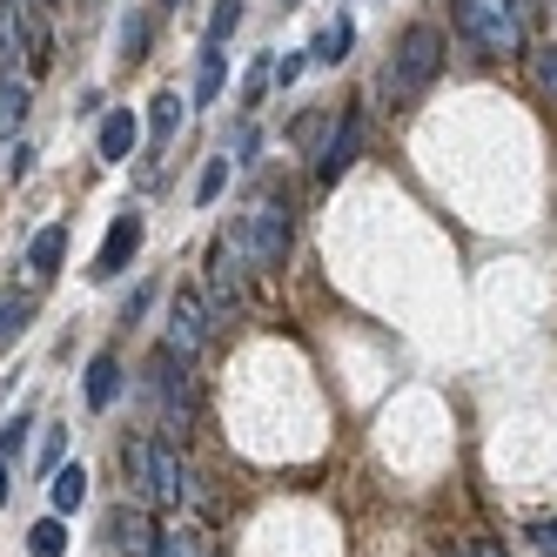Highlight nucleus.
<instances>
[{
    "label": "nucleus",
    "instance_id": "obj_26",
    "mask_svg": "<svg viewBox=\"0 0 557 557\" xmlns=\"http://www.w3.org/2000/svg\"><path fill=\"white\" fill-rule=\"evenodd\" d=\"M309 67V48H289L283 61H275V88H296V74Z\"/></svg>",
    "mask_w": 557,
    "mask_h": 557
},
{
    "label": "nucleus",
    "instance_id": "obj_17",
    "mask_svg": "<svg viewBox=\"0 0 557 557\" xmlns=\"http://www.w3.org/2000/svg\"><path fill=\"white\" fill-rule=\"evenodd\" d=\"M27 323H34V302H27V296H8V302H0V356H8V343H14Z\"/></svg>",
    "mask_w": 557,
    "mask_h": 557
},
{
    "label": "nucleus",
    "instance_id": "obj_21",
    "mask_svg": "<svg viewBox=\"0 0 557 557\" xmlns=\"http://www.w3.org/2000/svg\"><path fill=\"white\" fill-rule=\"evenodd\" d=\"M27 430H34V417H27V410L0 423V457H8V463H21V450H27Z\"/></svg>",
    "mask_w": 557,
    "mask_h": 557
},
{
    "label": "nucleus",
    "instance_id": "obj_33",
    "mask_svg": "<svg viewBox=\"0 0 557 557\" xmlns=\"http://www.w3.org/2000/svg\"><path fill=\"white\" fill-rule=\"evenodd\" d=\"M289 8H296V0H289Z\"/></svg>",
    "mask_w": 557,
    "mask_h": 557
},
{
    "label": "nucleus",
    "instance_id": "obj_13",
    "mask_svg": "<svg viewBox=\"0 0 557 557\" xmlns=\"http://www.w3.org/2000/svg\"><path fill=\"white\" fill-rule=\"evenodd\" d=\"M61 256H67V228H41V235L27 243V269H34V275H54Z\"/></svg>",
    "mask_w": 557,
    "mask_h": 557
},
{
    "label": "nucleus",
    "instance_id": "obj_2",
    "mask_svg": "<svg viewBox=\"0 0 557 557\" xmlns=\"http://www.w3.org/2000/svg\"><path fill=\"white\" fill-rule=\"evenodd\" d=\"M450 21H457L463 41L491 61L524 54V14H517V0H450Z\"/></svg>",
    "mask_w": 557,
    "mask_h": 557
},
{
    "label": "nucleus",
    "instance_id": "obj_18",
    "mask_svg": "<svg viewBox=\"0 0 557 557\" xmlns=\"http://www.w3.org/2000/svg\"><path fill=\"white\" fill-rule=\"evenodd\" d=\"M524 61H531L537 95H544V101H557V48H524Z\"/></svg>",
    "mask_w": 557,
    "mask_h": 557
},
{
    "label": "nucleus",
    "instance_id": "obj_32",
    "mask_svg": "<svg viewBox=\"0 0 557 557\" xmlns=\"http://www.w3.org/2000/svg\"><path fill=\"white\" fill-rule=\"evenodd\" d=\"M169 8H182V0H169Z\"/></svg>",
    "mask_w": 557,
    "mask_h": 557
},
{
    "label": "nucleus",
    "instance_id": "obj_3",
    "mask_svg": "<svg viewBox=\"0 0 557 557\" xmlns=\"http://www.w3.org/2000/svg\"><path fill=\"white\" fill-rule=\"evenodd\" d=\"M122 476L135 484L141 504H162V510L188 504V470H182V457H175L169 444H154V436H135V444H122Z\"/></svg>",
    "mask_w": 557,
    "mask_h": 557
},
{
    "label": "nucleus",
    "instance_id": "obj_29",
    "mask_svg": "<svg viewBox=\"0 0 557 557\" xmlns=\"http://www.w3.org/2000/svg\"><path fill=\"white\" fill-rule=\"evenodd\" d=\"M27 169H34V148L14 141V148H8V175H27Z\"/></svg>",
    "mask_w": 557,
    "mask_h": 557
},
{
    "label": "nucleus",
    "instance_id": "obj_30",
    "mask_svg": "<svg viewBox=\"0 0 557 557\" xmlns=\"http://www.w3.org/2000/svg\"><path fill=\"white\" fill-rule=\"evenodd\" d=\"M0 504H8V457H0Z\"/></svg>",
    "mask_w": 557,
    "mask_h": 557
},
{
    "label": "nucleus",
    "instance_id": "obj_20",
    "mask_svg": "<svg viewBox=\"0 0 557 557\" xmlns=\"http://www.w3.org/2000/svg\"><path fill=\"white\" fill-rule=\"evenodd\" d=\"M154 557H202V537L169 524V531H154Z\"/></svg>",
    "mask_w": 557,
    "mask_h": 557
},
{
    "label": "nucleus",
    "instance_id": "obj_19",
    "mask_svg": "<svg viewBox=\"0 0 557 557\" xmlns=\"http://www.w3.org/2000/svg\"><path fill=\"white\" fill-rule=\"evenodd\" d=\"M27 550H34V557H61V550H67V531H61V517H41V524L27 531Z\"/></svg>",
    "mask_w": 557,
    "mask_h": 557
},
{
    "label": "nucleus",
    "instance_id": "obj_24",
    "mask_svg": "<svg viewBox=\"0 0 557 557\" xmlns=\"http://www.w3.org/2000/svg\"><path fill=\"white\" fill-rule=\"evenodd\" d=\"M222 188H228V162H222V154H215V162L202 169V182H195V202H215Z\"/></svg>",
    "mask_w": 557,
    "mask_h": 557
},
{
    "label": "nucleus",
    "instance_id": "obj_5",
    "mask_svg": "<svg viewBox=\"0 0 557 557\" xmlns=\"http://www.w3.org/2000/svg\"><path fill=\"white\" fill-rule=\"evenodd\" d=\"M141 235H148V222H141L135 209L108 222V235H101V249H95V269H88L95 283H114V275H122V269L135 262V249H141Z\"/></svg>",
    "mask_w": 557,
    "mask_h": 557
},
{
    "label": "nucleus",
    "instance_id": "obj_31",
    "mask_svg": "<svg viewBox=\"0 0 557 557\" xmlns=\"http://www.w3.org/2000/svg\"><path fill=\"white\" fill-rule=\"evenodd\" d=\"M470 557H504V550H491V544H476V550H470Z\"/></svg>",
    "mask_w": 557,
    "mask_h": 557
},
{
    "label": "nucleus",
    "instance_id": "obj_8",
    "mask_svg": "<svg viewBox=\"0 0 557 557\" xmlns=\"http://www.w3.org/2000/svg\"><path fill=\"white\" fill-rule=\"evenodd\" d=\"M108 544H114V550H122V557H154V531L141 524V517H135L128 504H122V510H114V517H108Z\"/></svg>",
    "mask_w": 557,
    "mask_h": 557
},
{
    "label": "nucleus",
    "instance_id": "obj_6",
    "mask_svg": "<svg viewBox=\"0 0 557 557\" xmlns=\"http://www.w3.org/2000/svg\"><path fill=\"white\" fill-rule=\"evenodd\" d=\"M202 343H209V309H202V296H195V289H182L169 302V343L162 349H175L182 363H188V356H202Z\"/></svg>",
    "mask_w": 557,
    "mask_h": 557
},
{
    "label": "nucleus",
    "instance_id": "obj_12",
    "mask_svg": "<svg viewBox=\"0 0 557 557\" xmlns=\"http://www.w3.org/2000/svg\"><path fill=\"white\" fill-rule=\"evenodd\" d=\"M48 497H54L61 517H67V510H82V504H88V470H82V463H61V470H54V484H48Z\"/></svg>",
    "mask_w": 557,
    "mask_h": 557
},
{
    "label": "nucleus",
    "instance_id": "obj_1",
    "mask_svg": "<svg viewBox=\"0 0 557 557\" xmlns=\"http://www.w3.org/2000/svg\"><path fill=\"white\" fill-rule=\"evenodd\" d=\"M436 67H444V34H436L430 21H417V27H404L396 34V54H389V67H383V101H417L430 82H436Z\"/></svg>",
    "mask_w": 557,
    "mask_h": 557
},
{
    "label": "nucleus",
    "instance_id": "obj_15",
    "mask_svg": "<svg viewBox=\"0 0 557 557\" xmlns=\"http://www.w3.org/2000/svg\"><path fill=\"white\" fill-rule=\"evenodd\" d=\"M27 114V82H14V74H0V135H14Z\"/></svg>",
    "mask_w": 557,
    "mask_h": 557
},
{
    "label": "nucleus",
    "instance_id": "obj_9",
    "mask_svg": "<svg viewBox=\"0 0 557 557\" xmlns=\"http://www.w3.org/2000/svg\"><path fill=\"white\" fill-rule=\"evenodd\" d=\"M135 141H141V122H135L128 108H114L108 122H101V162H128Z\"/></svg>",
    "mask_w": 557,
    "mask_h": 557
},
{
    "label": "nucleus",
    "instance_id": "obj_25",
    "mask_svg": "<svg viewBox=\"0 0 557 557\" xmlns=\"http://www.w3.org/2000/svg\"><path fill=\"white\" fill-rule=\"evenodd\" d=\"M21 54V41H14V0H0V67H8Z\"/></svg>",
    "mask_w": 557,
    "mask_h": 557
},
{
    "label": "nucleus",
    "instance_id": "obj_4",
    "mask_svg": "<svg viewBox=\"0 0 557 557\" xmlns=\"http://www.w3.org/2000/svg\"><path fill=\"white\" fill-rule=\"evenodd\" d=\"M228 235L243 243V256H249L256 269H283V262H289V249H296V228H289V215L275 209V202H256V209L235 222Z\"/></svg>",
    "mask_w": 557,
    "mask_h": 557
},
{
    "label": "nucleus",
    "instance_id": "obj_11",
    "mask_svg": "<svg viewBox=\"0 0 557 557\" xmlns=\"http://www.w3.org/2000/svg\"><path fill=\"white\" fill-rule=\"evenodd\" d=\"M349 48H356V21L343 14V21H330L323 34H315V48H309V61H323V67H343V61H349Z\"/></svg>",
    "mask_w": 557,
    "mask_h": 557
},
{
    "label": "nucleus",
    "instance_id": "obj_22",
    "mask_svg": "<svg viewBox=\"0 0 557 557\" xmlns=\"http://www.w3.org/2000/svg\"><path fill=\"white\" fill-rule=\"evenodd\" d=\"M235 21H243V0H215V14H209V41H215V48L235 34Z\"/></svg>",
    "mask_w": 557,
    "mask_h": 557
},
{
    "label": "nucleus",
    "instance_id": "obj_14",
    "mask_svg": "<svg viewBox=\"0 0 557 557\" xmlns=\"http://www.w3.org/2000/svg\"><path fill=\"white\" fill-rule=\"evenodd\" d=\"M222 74H228V54L209 41V48H202V67H195V108H209V101L222 95Z\"/></svg>",
    "mask_w": 557,
    "mask_h": 557
},
{
    "label": "nucleus",
    "instance_id": "obj_7",
    "mask_svg": "<svg viewBox=\"0 0 557 557\" xmlns=\"http://www.w3.org/2000/svg\"><path fill=\"white\" fill-rule=\"evenodd\" d=\"M356 148H363V122H356V114H343V122H336V141L323 148V169H315V182H343V169L356 162Z\"/></svg>",
    "mask_w": 557,
    "mask_h": 557
},
{
    "label": "nucleus",
    "instance_id": "obj_10",
    "mask_svg": "<svg viewBox=\"0 0 557 557\" xmlns=\"http://www.w3.org/2000/svg\"><path fill=\"white\" fill-rule=\"evenodd\" d=\"M114 396H122V363L101 349L88 363V410H114Z\"/></svg>",
    "mask_w": 557,
    "mask_h": 557
},
{
    "label": "nucleus",
    "instance_id": "obj_27",
    "mask_svg": "<svg viewBox=\"0 0 557 557\" xmlns=\"http://www.w3.org/2000/svg\"><path fill=\"white\" fill-rule=\"evenodd\" d=\"M61 444H67V430L54 423V430L41 436V463H48V470H61Z\"/></svg>",
    "mask_w": 557,
    "mask_h": 557
},
{
    "label": "nucleus",
    "instance_id": "obj_28",
    "mask_svg": "<svg viewBox=\"0 0 557 557\" xmlns=\"http://www.w3.org/2000/svg\"><path fill=\"white\" fill-rule=\"evenodd\" d=\"M531 544H537V550H544V557H557V517H544V524H537V531H531Z\"/></svg>",
    "mask_w": 557,
    "mask_h": 557
},
{
    "label": "nucleus",
    "instance_id": "obj_23",
    "mask_svg": "<svg viewBox=\"0 0 557 557\" xmlns=\"http://www.w3.org/2000/svg\"><path fill=\"white\" fill-rule=\"evenodd\" d=\"M141 48H148V14H128L122 21V61H141Z\"/></svg>",
    "mask_w": 557,
    "mask_h": 557
},
{
    "label": "nucleus",
    "instance_id": "obj_16",
    "mask_svg": "<svg viewBox=\"0 0 557 557\" xmlns=\"http://www.w3.org/2000/svg\"><path fill=\"white\" fill-rule=\"evenodd\" d=\"M175 122H182V95H154V101H148V128H154V148H162V141L175 135Z\"/></svg>",
    "mask_w": 557,
    "mask_h": 557
}]
</instances>
